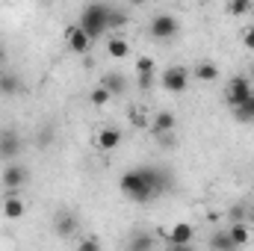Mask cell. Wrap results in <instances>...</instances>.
Returning a JSON list of instances; mask_svg holds the SVG:
<instances>
[{
	"instance_id": "1",
	"label": "cell",
	"mask_w": 254,
	"mask_h": 251,
	"mask_svg": "<svg viewBox=\"0 0 254 251\" xmlns=\"http://www.w3.org/2000/svg\"><path fill=\"white\" fill-rule=\"evenodd\" d=\"M169 187H172L169 172H163V169H157V166H142V169L125 172L122 181H119V189L125 192V198L136 201V204L157 201L163 192H169Z\"/></svg>"
},
{
	"instance_id": "2",
	"label": "cell",
	"mask_w": 254,
	"mask_h": 251,
	"mask_svg": "<svg viewBox=\"0 0 254 251\" xmlns=\"http://www.w3.org/2000/svg\"><path fill=\"white\" fill-rule=\"evenodd\" d=\"M110 12H113L110 3H89V6H83L77 27L95 42V39H101V36L110 30Z\"/></svg>"
},
{
	"instance_id": "3",
	"label": "cell",
	"mask_w": 254,
	"mask_h": 251,
	"mask_svg": "<svg viewBox=\"0 0 254 251\" xmlns=\"http://www.w3.org/2000/svg\"><path fill=\"white\" fill-rule=\"evenodd\" d=\"M252 95H254L252 80H249L246 74H237V77H231V80H228V86H225V104H228L231 110L243 107V104H246Z\"/></svg>"
},
{
	"instance_id": "4",
	"label": "cell",
	"mask_w": 254,
	"mask_h": 251,
	"mask_svg": "<svg viewBox=\"0 0 254 251\" xmlns=\"http://www.w3.org/2000/svg\"><path fill=\"white\" fill-rule=\"evenodd\" d=\"M178 30H181L178 18H175V15H166V12L157 15V18H151V24H148V33H151V39H157V42H169V39H175Z\"/></svg>"
},
{
	"instance_id": "5",
	"label": "cell",
	"mask_w": 254,
	"mask_h": 251,
	"mask_svg": "<svg viewBox=\"0 0 254 251\" xmlns=\"http://www.w3.org/2000/svg\"><path fill=\"white\" fill-rule=\"evenodd\" d=\"M160 83H163V89H166V92H172V95H184V92H187V86H190V71H187L184 65H172V68H166V71H163Z\"/></svg>"
},
{
	"instance_id": "6",
	"label": "cell",
	"mask_w": 254,
	"mask_h": 251,
	"mask_svg": "<svg viewBox=\"0 0 254 251\" xmlns=\"http://www.w3.org/2000/svg\"><path fill=\"white\" fill-rule=\"evenodd\" d=\"M0 181H3V187H6V195H15L18 189L27 184V169H24V166H18V163H6V169H3V175H0Z\"/></svg>"
},
{
	"instance_id": "7",
	"label": "cell",
	"mask_w": 254,
	"mask_h": 251,
	"mask_svg": "<svg viewBox=\"0 0 254 251\" xmlns=\"http://www.w3.org/2000/svg\"><path fill=\"white\" fill-rule=\"evenodd\" d=\"M154 71H157V63L151 57H139L136 60V77H139V89L148 92L154 86Z\"/></svg>"
},
{
	"instance_id": "8",
	"label": "cell",
	"mask_w": 254,
	"mask_h": 251,
	"mask_svg": "<svg viewBox=\"0 0 254 251\" xmlns=\"http://www.w3.org/2000/svg\"><path fill=\"white\" fill-rule=\"evenodd\" d=\"M77 228H80L77 216H71V213H57V219H54V231H57V237L71 240V237H77Z\"/></svg>"
},
{
	"instance_id": "9",
	"label": "cell",
	"mask_w": 254,
	"mask_h": 251,
	"mask_svg": "<svg viewBox=\"0 0 254 251\" xmlns=\"http://www.w3.org/2000/svg\"><path fill=\"white\" fill-rule=\"evenodd\" d=\"M122 139H125V133H122L119 127H104V130L95 136V145H98L101 151H116V148L122 145Z\"/></svg>"
},
{
	"instance_id": "10",
	"label": "cell",
	"mask_w": 254,
	"mask_h": 251,
	"mask_svg": "<svg viewBox=\"0 0 254 251\" xmlns=\"http://www.w3.org/2000/svg\"><path fill=\"white\" fill-rule=\"evenodd\" d=\"M101 89H107L113 98H119V95H125L127 92V80L125 74H119V71H107L104 77H101V83H98Z\"/></svg>"
},
{
	"instance_id": "11",
	"label": "cell",
	"mask_w": 254,
	"mask_h": 251,
	"mask_svg": "<svg viewBox=\"0 0 254 251\" xmlns=\"http://www.w3.org/2000/svg\"><path fill=\"white\" fill-rule=\"evenodd\" d=\"M65 42H68V48L74 51V54H86L89 48H92V39L74 24V27H68V33H65Z\"/></svg>"
},
{
	"instance_id": "12",
	"label": "cell",
	"mask_w": 254,
	"mask_h": 251,
	"mask_svg": "<svg viewBox=\"0 0 254 251\" xmlns=\"http://www.w3.org/2000/svg\"><path fill=\"white\" fill-rule=\"evenodd\" d=\"M192 237H195V228H192L190 222H178L169 231V246H190Z\"/></svg>"
},
{
	"instance_id": "13",
	"label": "cell",
	"mask_w": 254,
	"mask_h": 251,
	"mask_svg": "<svg viewBox=\"0 0 254 251\" xmlns=\"http://www.w3.org/2000/svg\"><path fill=\"white\" fill-rule=\"evenodd\" d=\"M151 133L154 136H163V133H175V127H178V122H175V116L169 113V110H163V113H157L154 116V122H151Z\"/></svg>"
},
{
	"instance_id": "14",
	"label": "cell",
	"mask_w": 254,
	"mask_h": 251,
	"mask_svg": "<svg viewBox=\"0 0 254 251\" xmlns=\"http://www.w3.org/2000/svg\"><path fill=\"white\" fill-rule=\"evenodd\" d=\"M18 151H21L18 133H3V136H0V157H6V163H12Z\"/></svg>"
},
{
	"instance_id": "15",
	"label": "cell",
	"mask_w": 254,
	"mask_h": 251,
	"mask_svg": "<svg viewBox=\"0 0 254 251\" xmlns=\"http://www.w3.org/2000/svg\"><path fill=\"white\" fill-rule=\"evenodd\" d=\"M127 251H154V237L148 231H133L127 240Z\"/></svg>"
},
{
	"instance_id": "16",
	"label": "cell",
	"mask_w": 254,
	"mask_h": 251,
	"mask_svg": "<svg viewBox=\"0 0 254 251\" xmlns=\"http://www.w3.org/2000/svg\"><path fill=\"white\" fill-rule=\"evenodd\" d=\"M24 213H27V207H24V201H21L18 195H6V198H3V216H6V219L18 222Z\"/></svg>"
},
{
	"instance_id": "17",
	"label": "cell",
	"mask_w": 254,
	"mask_h": 251,
	"mask_svg": "<svg viewBox=\"0 0 254 251\" xmlns=\"http://www.w3.org/2000/svg\"><path fill=\"white\" fill-rule=\"evenodd\" d=\"M228 237H231V243H234L237 249H243V246H249L252 231H249V225H246V222H234V225H231V231H228Z\"/></svg>"
},
{
	"instance_id": "18",
	"label": "cell",
	"mask_w": 254,
	"mask_h": 251,
	"mask_svg": "<svg viewBox=\"0 0 254 251\" xmlns=\"http://www.w3.org/2000/svg\"><path fill=\"white\" fill-rule=\"evenodd\" d=\"M192 74H195L201 83H213V80H219V65L210 63V60H204V63H198L192 68Z\"/></svg>"
},
{
	"instance_id": "19",
	"label": "cell",
	"mask_w": 254,
	"mask_h": 251,
	"mask_svg": "<svg viewBox=\"0 0 254 251\" xmlns=\"http://www.w3.org/2000/svg\"><path fill=\"white\" fill-rule=\"evenodd\" d=\"M107 54H110L113 60H127V54H130L127 39H122V36H113V39L107 42Z\"/></svg>"
},
{
	"instance_id": "20",
	"label": "cell",
	"mask_w": 254,
	"mask_h": 251,
	"mask_svg": "<svg viewBox=\"0 0 254 251\" xmlns=\"http://www.w3.org/2000/svg\"><path fill=\"white\" fill-rule=\"evenodd\" d=\"M210 251H237V246L231 243V237L225 231V234H213L210 237Z\"/></svg>"
},
{
	"instance_id": "21",
	"label": "cell",
	"mask_w": 254,
	"mask_h": 251,
	"mask_svg": "<svg viewBox=\"0 0 254 251\" xmlns=\"http://www.w3.org/2000/svg\"><path fill=\"white\" fill-rule=\"evenodd\" d=\"M234 116H237V122H243V125H254V95L243 104V107L234 110Z\"/></svg>"
},
{
	"instance_id": "22",
	"label": "cell",
	"mask_w": 254,
	"mask_h": 251,
	"mask_svg": "<svg viewBox=\"0 0 254 251\" xmlns=\"http://www.w3.org/2000/svg\"><path fill=\"white\" fill-rule=\"evenodd\" d=\"M0 89H3V95H18L21 83H18L15 74H0Z\"/></svg>"
},
{
	"instance_id": "23",
	"label": "cell",
	"mask_w": 254,
	"mask_h": 251,
	"mask_svg": "<svg viewBox=\"0 0 254 251\" xmlns=\"http://www.w3.org/2000/svg\"><path fill=\"white\" fill-rule=\"evenodd\" d=\"M89 101H92L95 107H107V104L113 101V95H110L107 89H101V86H95V89L89 92Z\"/></svg>"
},
{
	"instance_id": "24",
	"label": "cell",
	"mask_w": 254,
	"mask_h": 251,
	"mask_svg": "<svg viewBox=\"0 0 254 251\" xmlns=\"http://www.w3.org/2000/svg\"><path fill=\"white\" fill-rule=\"evenodd\" d=\"M252 9H254L252 0H231V3H228V12H231V15H249Z\"/></svg>"
},
{
	"instance_id": "25",
	"label": "cell",
	"mask_w": 254,
	"mask_h": 251,
	"mask_svg": "<svg viewBox=\"0 0 254 251\" xmlns=\"http://www.w3.org/2000/svg\"><path fill=\"white\" fill-rule=\"evenodd\" d=\"M125 24H127V12L119 9V6H113V12H110V30H119Z\"/></svg>"
},
{
	"instance_id": "26",
	"label": "cell",
	"mask_w": 254,
	"mask_h": 251,
	"mask_svg": "<svg viewBox=\"0 0 254 251\" xmlns=\"http://www.w3.org/2000/svg\"><path fill=\"white\" fill-rule=\"evenodd\" d=\"M74 251H104V246H101L95 237H80V243H77Z\"/></svg>"
},
{
	"instance_id": "27",
	"label": "cell",
	"mask_w": 254,
	"mask_h": 251,
	"mask_svg": "<svg viewBox=\"0 0 254 251\" xmlns=\"http://www.w3.org/2000/svg\"><path fill=\"white\" fill-rule=\"evenodd\" d=\"M130 125H133V127H148V116H145L142 110H136V107H133V110H130Z\"/></svg>"
},
{
	"instance_id": "28",
	"label": "cell",
	"mask_w": 254,
	"mask_h": 251,
	"mask_svg": "<svg viewBox=\"0 0 254 251\" xmlns=\"http://www.w3.org/2000/svg\"><path fill=\"white\" fill-rule=\"evenodd\" d=\"M157 139H160L163 148H175V145H178V136H175V133H163V136H157Z\"/></svg>"
},
{
	"instance_id": "29",
	"label": "cell",
	"mask_w": 254,
	"mask_h": 251,
	"mask_svg": "<svg viewBox=\"0 0 254 251\" xmlns=\"http://www.w3.org/2000/svg\"><path fill=\"white\" fill-rule=\"evenodd\" d=\"M243 45H246V51H254V27H249L243 33Z\"/></svg>"
},
{
	"instance_id": "30",
	"label": "cell",
	"mask_w": 254,
	"mask_h": 251,
	"mask_svg": "<svg viewBox=\"0 0 254 251\" xmlns=\"http://www.w3.org/2000/svg\"><path fill=\"white\" fill-rule=\"evenodd\" d=\"M231 216H234V219H237V222H243V207H240V204H237V207H234V210H231Z\"/></svg>"
},
{
	"instance_id": "31",
	"label": "cell",
	"mask_w": 254,
	"mask_h": 251,
	"mask_svg": "<svg viewBox=\"0 0 254 251\" xmlns=\"http://www.w3.org/2000/svg\"><path fill=\"white\" fill-rule=\"evenodd\" d=\"M169 251H192V246H169Z\"/></svg>"
},
{
	"instance_id": "32",
	"label": "cell",
	"mask_w": 254,
	"mask_h": 251,
	"mask_svg": "<svg viewBox=\"0 0 254 251\" xmlns=\"http://www.w3.org/2000/svg\"><path fill=\"white\" fill-rule=\"evenodd\" d=\"M0 65H3V51H0Z\"/></svg>"
},
{
	"instance_id": "33",
	"label": "cell",
	"mask_w": 254,
	"mask_h": 251,
	"mask_svg": "<svg viewBox=\"0 0 254 251\" xmlns=\"http://www.w3.org/2000/svg\"><path fill=\"white\" fill-rule=\"evenodd\" d=\"M252 77H254V65H252Z\"/></svg>"
},
{
	"instance_id": "34",
	"label": "cell",
	"mask_w": 254,
	"mask_h": 251,
	"mask_svg": "<svg viewBox=\"0 0 254 251\" xmlns=\"http://www.w3.org/2000/svg\"><path fill=\"white\" fill-rule=\"evenodd\" d=\"M0 98H3V89H0Z\"/></svg>"
}]
</instances>
